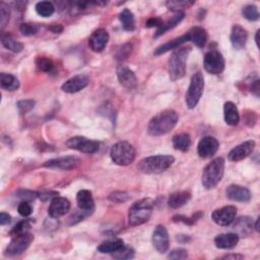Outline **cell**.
<instances>
[{"mask_svg":"<svg viewBox=\"0 0 260 260\" xmlns=\"http://www.w3.org/2000/svg\"><path fill=\"white\" fill-rule=\"evenodd\" d=\"M253 228L252 219L249 217H241L238 220H236L233 229L235 233L240 237H247L251 232Z\"/></svg>","mask_w":260,"mask_h":260,"instance_id":"obj_26","label":"cell"},{"mask_svg":"<svg viewBox=\"0 0 260 260\" xmlns=\"http://www.w3.org/2000/svg\"><path fill=\"white\" fill-rule=\"evenodd\" d=\"M109 200L116 203H124L130 200V196L123 191H115L110 194Z\"/></svg>","mask_w":260,"mask_h":260,"instance_id":"obj_44","label":"cell"},{"mask_svg":"<svg viewBox=\"0 0 260 260\" xmlns=\"http://www.w3.org/2000/svg\"><path fill=\"white\" fill-rule=\"evenodd\" d=\"M184 17H185L184 12H178V13H176L174 15V17H172L170 20H168L167 22H164L162 27L157 29L156 34L154 35V38H159L160 36H162L166 32H168V30H170L171 29L175 28L177 25H179L183 21Z\"/></svg>","mask_w":260,"mask_h":260,"instance_id":"obj_30","label":"cell"},{"mask_svg":"<svg viewBox=\"0 0 260 260\" xmlns=\"http://www.w3.org/2000/svg\"><path fill=\"white\" fill-rule=\"evenodd\" d=\"M18 210H19V213H20L21 216H23V217H29L30 215V213H32L33 208H32V205L29 204V202H22L19 204Z\"/></svg>","mask_w":260,"mask_h":260,"instance_id":"obj_47","label":"cell"},{"mask_svg":"<svg viewBox=\"0 0 260 260\" xmlns=\"http://www.w3.org/2000/svg\"><path fill=\"white\" fill-rule=\"evenodd\" d=\"M112 255L116 259H131L134 257V250L131 247H127L124 245L123 248H121Z\"/></svg>","mask_w":260,"mask_h":260,"instance_id":"obj_43","label":"cell"},{"mask_svg":"<svg viewBox=\"0 0 260 260\" xmlns=\"http://www.w3.org/2000/svg\"><path fill=\"white\" fill-rule=\"evenodd\" d=\"M70 209V202L65 197L56 196L51 201L48 208V215L52 219H59L65 216Z\"/></svg>","mask_w":260,"mask_h":260,"instance_id":"obj_16","label":"cell"},{"mask_svg":"<svg viewBox=\"0 0 260 260\" xmlns=\"http://www.w3.org/2000/svg\"><path fill=\"white\" fill-rule=\"evenodd\" d=\"M172 144L175 149L186 152L191 146V137L188 133H179L173 137Z\"/></svg>","mask_w":260,"mask_h":260,"instance_id":"obj_31","label":"cell"},{"mask_svg":"<svg viewBox=\"0 0 260 260\" xmlns=\"http://www.w3.org/2000/svg\"><path fill=\"white\" fill-rule=\"evenodd\" d=\"M36 11L43 18H48L55 11V6L52 2L49 1H40L36 4Z\"/></svg>","mask_w":260,"mask_h":260,"instance_id":"obj_37","label":"cell"},{"mask_svg":"<svg viewBox=\"0 0 260 260\" xmlns=\"http://www.w3.org/2000/svg\"><path fill=\"white\" fill-rule=\"evenodd\" d=\"M220 143L212 136H205L198 143L197 152L202 159H209L217 154L219 150Z\"/></svg>","mask_w":260,"mask_h":260,"instance_id":"obj_14","label":"cell"},{"mask_svg":"<svg viewBox=\"0 0 260 260\" xmlns=\"http://www.w3.org/2000/svg\"><path fill=\"white\" fill-rule=\"evenodd\" d=\"M187 34L189 36V41L193 42L197 47H204L207 42V33L203 28L193 27L188 30Z\"/></svg>","mask_w":260,"mask_h":260,"instance_id":"obj_27","label":"cell"},{"mask_svg":"<svg viewBox=\"0 0 260 260\" xmlns=\"http://www.w3.org/2000/svg\"><path fill=\"white\" fill-rule=\"evenodd\" d=\"M36 65L39 70L46 73H53L55 71L54 62L47 57H38L36 59Z\"/></svg>","mask_w":260,"mask_h":260,"instance_id":"obj_36","label":"cell"},{"mask_svg":"<svg viewBox=\"0 0 260 260\" xmlns=\"http://www.w3.org/2000/svg\"><path fill=\"white\" fill-rule=\"evenodd\" d=\"M152 210H154V202L149 198H144L129 208L128 212V223L130 226H140L149 221Z\"/></svg>","mask_w":260,"mask_h":260,"instance_id":"obj_4","label":"cell"},{"mask_svg":"<svg viewBox=\"0 0 260 260\" xmlns=\"http://www.w3.org/2000/svg\"><path fill=\"white\" fill-rule=\"evenodd\" d=\"M131 50H132V46L130 44H125L123 47L121 48V50H119V52L117 53V59L118 60L126 59L129 53H131Z\"/></svg>","mask_w":260,"mask_h":260,"instance_id":"obj_49","label":"cell"},{"mask_svg":"<svg viewBox=\"0 0 260 260\" xmlns=\"http://www.w3.org/2000/svg\"><path fill=\"white\" fill-rule=\"evenodd\" d=\"M174 162L172 156H152L143 159L137 165V169L144 174H160L169 169Z\"/></svg>","mask_w":260,"mask_h":260,"instance_id":"obj_3","label":"cell"},{"mask_svg":"<svg viewBox=\"0 0 260 260\" xmlns=\"http://www.w3.org/2000/svg\"><path fill=\"white\" fill-rule=\"evenodd\" d=\"M226 195L230 201L246 203L251 201V192L246 187L232 184L226 189Z\"/></svg>","mask_w":260,"mask_h":260,"instance_id":"obj_20","label":"cell"},{"mask_svg":"<svg viewBox=\"0 0 260 260\" xmlns=\"http://www.w3.org/2000/svg\"><path fill=\"white\" fill-rule=\"evenodd\" d=\"M240 237L236 233L220 234L215 238L216 247L219 249H233L237 246Z\"/></svg>","mask_w":260,"mask_h":260,"instance_id":"obj_23","label":"cell"},{"mask_svg":"<svg viewBox=\"0 0 260 260\" xmlns=\"http://www.w3.org/2000/svg\"><path fill=\"white\" fill-rule=\"evenodd\" d=\"M30 228V225H29V222L28 220H24L22 222H20L17 226H15L11 232H10V235L13 237V236H17V235H20V234H25V233H28L29 230Z\"/></svg>","mask_w":260,"mask_h":260,"instance_id":"obj_41","label":"cell"},{"mask_svg":"<svg viewBox=\"0 0 260 260\" xmlns=\"http://www.w3.org/2000/svg\"><path fill=\"white\" fill-rule=\"evenodd\" d=\"M48 29L54 34H60V33H62V30H63V27L60 24H53L52 26L48 27Z\"/></svg>","mask_w":260,"mask_h":260,"instance_id":"obj_53","label":"cell"},{"mask_svg":"<svg viewBox=\"0 0 260 260\" xmlns=\"http://www.w3.org/2000/svg\"><path fill=\"white\" fill-rule=\"evenodd\" d=\"M225 58L223 54L216 50L211 49L209 50L203 59V66L204 69L210 74H220L225 69Z\"/></svg>","mask_w":260,"mask_h":260,"instance_id":"obj_9","label":"cell"},{"mask_svg":"<svg viewBox=\"0 0 260 260\" xmlns=\"http://www.w3.org/2000/svg\"><path fill=\"white\" fill-rule=\"evenodd\" d=\"M33 241H34V236L29 232L13 236L4 251V255L7 257L19 256L23 254L29 247Z\"/></svg>","mask_w":260,"mask_h":260,"instance_id":"obj_8","label":"cell"},{"mask_svg":"<svg viewBox=\"0 0 260 260\" xmlns=\"http://www.w3.org/2000/svg\"><path fill=\"white\" fill-rule=\"evenodd\" d=\"M191 51L189 47H179L173 50L171 57L168 61V72L172 82L184 78L186 73V61Z\"/></svg>","mask_w":260,"mask_h":260,"instance_id":"obj_2","label":"cell"},{"mask_svg":"<svg viewBox=\"0 0 260 260\" xmlns=\"http://www.w3.org/2000/svg\"><path fill=\"white\" fill-rule=\"evenodd\" d=\"M39 196H40V198H42V200H43L44 202H46V201H47V200H48V198H52V200H53V198H54V197L58 196V193H55V192H49V193H42V194H40Z\"/></svg>","mask_w":260,"mask_h":260,"instance_id":"obj_54","label":"cell"},{"mask_svg":"<svg viewBox=\"0 0 260 260\" xmlns=\"http://www.w3.org/2000/svg\"><path fill=\"white\" fill-rule=\"evenodd\" d=\"M17 196L19 198H21V200L23 202H32V201H35L36 198L39 196V193L37 192H34V191H30V190H20L18 191L17 193Z\"/></svg>","mask_w":260,"mask_h":260,"instance_id":"obj_46","label":"cell"},{"mask_svg":"<svg viewBox=\"0 0 260 260\" xmlns=\"http://www.w3.org/2000/svg\"><path fill=\"white\" fill-rule=\"evenodd\" d=\"M203 89H204L203 75L201 71H198L192 75L189 87L186 91L185 103L187 108L189 109L195 108L197 104L201 101V98L203 94Z\"/></svg>","mask_w":260,"mask_h":260,"instance_id":"obj_7","label":"cell"},{"mask_svg":"<svg viewBox=\"0 0 260 260\" xmlns=\"http://www.w3.org/2000/svg\"><path fill=\"white\" fill-rule=\"evenodd\" d=\"M202 211H197L196 213H194V215L191 217V218H186L184 216H174L173 217V221L175 223H183L185 225H188V226H192L194 225L198 220H200L201 218H202Z\"/></svg>","mask_w":260,"mask_h":260,"instance_id":"obj_39","label":"cell"},{"mask_svg":"<svg viewBox=\"0 0 260 260\" xmlns=\"http://www.w3.org/2000/svg\"><path fill=\"white\" fill-rule=\"evenodd\" d=\"M151 241L152 245L159 253H166L169 249V234L167 229L162 225L157 226L152 233Z\"/></svg>","mask_w":260,"mask_h":260,"instance_id":"obj_15","label":"cell"},{"mask_svg":"<svg viewBox=\"0 0 260 260\" xmlns=\"http://www.w3.org/2000/svg\"><path fill=\"white\" fill-rule=\"evenodd\" d=\"M225 173V160L223 158L213 159L203 170L202 182L204 188H215L222 181Z\"/></svg>","mask_w":260,"mask_h":260,"instance_id":"obj_5","label":"cell"},{"mask_svg":"<svg viewBox=\"0 0 260 260\" xmlns=\"http://www.w3.org/2000/svg\"><path fill=\"white\" fill-rule=\"evenodd\" d=\"M187 257H188L187 251L182 248L174 249L169 253V255H168V258L169 259H186Z\"/></svg>","mask_w":260,"mask_h":260,"instance_id":"obj_48","label":"cell"},{"mask_svg":"<svg viewBox=\"0 0 260 260\" xmlns=\"http://www.w3.org/2000/svg\"><path fill=\"white\" fill-rule=\"evenodd\" d=\"M242 15L244 19H246L247 21L250 22H255L259 19V12L258 8L255 5L248 4L246 6H244L242 9Z\"/></svg>","mask_w":260,"mask_h":260,"instance_id":"obj_38","label":"cell"},{"mask_svg":"<svg viewBox=\"0 0 260 260\" xmlns=\"http://www.w3.org/2000/svg\"><path fill=\"white\" fill-rule=\"evenodd\" d=\"M179 115L174 110H165L157 114L147 125V132L151 136H161L169 133L177 125Z\"/></svg>","mask_w":260,"mask_h":260,"instance_id":"obj_1","label":"cell"},{"mask_svg":"<svg viewBox=\"0 0 260 260\" xmlns=\"http://www.w3.org/2000/svg\"><path fill=\"white\" fill-rule=\"evenodd\" d=\"M81 165V160L74 156L60 157L56 159L49 160L43 164V167L49 168V169H59L63 171L73 170Z\"/></svg>","mask_w":260,"mask_h":260,"instance_id":"obj_11","label":"cell"},{"mask_svg":"<svg viewBox=\"0 0 260 260\" xmlns=\"http://www.w3.org/2000/svg\"><path fill=\"white\" fill-rule=\"evenodd\" d=\"M222 258L223 259H243L244 256L238 255V254H231V255H226V256H224Z\"/></svg>","mask_w":260,"mask_h":260,"instance_id":"obj_56","label":"cell"},{"mask_svg":"<svg viewBox=\"0 0 260 260\" xmlns=\"http://www.w3.org/2000/svg\"><path fill=\"white\" fill-rule=\"evenodd\" d=\"M11 222V217L6 212H1L0 213V225L5 226L8 225Z\"/></svg>","mask_w":260,"mask_h":260,"instance_id":"obj_52","label":"cell"},{"mask_svg":"<svg viewBox=\"0 0 260 260\" xmlns=\"http://www.w3.org/2000/svg\"><path fill=\"white\" fill-rule=\"evenodd\" d=\"M164 21L161 18H150L146 21L145 23V27L146 28H157L160 29L163 25Z\"/></svg>","mask_w":260,"mask_h":260,"instance_id":"obj_50","label":"cell"},{"mask_svg":"<svg viewBox=\"0 0 260 260\" xmlns=\"http://www.w3.org/2000/svg\"><path fill=\"white\" fill-rule=\"evenodd\" d=\"M9 20H10V8L6 3L1 2L0 3V25H1L2 29L7 26Z\"/></svg>","mask_w":260,"mask_h":260,"instance_id":"obj_40","label":"cell"},{"mask_svg":"<svg viewBox=\"0 0 260 260\" xmlns=\"http://www.w3.org/2000/svg\"><path fill=\"white\" fill-rule=\"evenodd\" d=\"M110 157L113 163L118 166H128L134 162L136 151L131 144L119 142L111 147Z\"/></svg>","mask_w":260,"mask_h":260,"instance_id":"obj_6","label":"cell"},{"mask_svg":"<svg viewBox=\"0 0 260 260\" xmlns=\"http://www.w3.org/2000/svg\"><path fill=\"white\" fill-rule=\"evenodd\" d=\"M193 4H195V1H189V0H169L166 2L168 9L175 11L176 13L183 12V10L190 8Z\"/></svg>","mask_w":260,"mask_h":260,"instance_id":"obj_35","label":"cell"},{"mask_svg":"<svg viewBox=\"0 0 260 260\" xmlns=\"http://www.w3.org/2000/svg\"><path fill=\"white\" fill-rule=\"evenodd\" d=\"M255 145L256 144L254 141H247L243 143L229 152L228 158L231 162H240L252 154Z\"/></svg>","mask_w":260,"mask_h":260,"instance_id":"obj_17","label":"cell"},{"mask_svg":"<svg viewBox=\"0 0 260 260\" xmlns=\"http://www.w3.org/2000/svg\"><path fill=\"white\" fill-rule=\"evenodd\" d=\"M249 89L252 94H254L256 97H259V90H260V86H259V80L256 79L255 81H253L250 86H249Z\"/></svg>","mask_w":260,"mask_h":260,"instance_id":"obj_51","label":"cell"},{"mask_svg":"<svg viewBox=\"0 0 260 260\" xmlns=\"http://www.w3.org/2000/svg\"><path fill=\"white\" fill-rule=\"evenodd\" d=\"M117 78L120 85L129 91H134L139 87L136 75L125 65H119L117 67Z\"/></svg>","mask_w":260,"mask_h":260,"instance_id":"obj_13","label":"cell"},{"mask_svg":"<svg viewBox=\"0 0 260 260\" xmlns=\"http://www.w3.org/2000/svg\"><path fill=\"white\" fill-rule=\"evenodd\" d=\"M1 43L7 50L14 53H19L24 49V45L8 33L1 34Z\"/></svg>","mask_w":260,"mask_h":260,"instance_id":"obj_32","label":"cell"},{"mask_svg":"<svg viewBox=\"0 0 260 260\" xmlns=\"http://www.w3.org/2000/svg\"><path fill=\"white\" fill-rule=\"evenodd\" d=\"M186 42H189V36L188 34H184L181 37H178V38H175L169 42H167L161 46H159V47L156 49L155 51V55L159 56V55H162V54H165L167 52H169L171 50H175L177 48H179L180 46L182 44H184Z\"/></svg>","mask_w":260,"mask_h":260,"instance_id":"obj_25","label":"cell"},{"mask_svg":"<svg viewBox=\"0 0 260 260\" xmlns=\"http://www.w3.org/2000/svg\"><path fill=\"white\" fill-rule=\"evenodd\" d=\"M76 202L81 210L87 212V215H91L95 210V202L91 192L87 189L80 190L76 194Z\"/></svg>","mask_w":260,"mask_h":260,"instance_id":"obj_21","label":"cell"},{"mask_svg":"<svg viewBox=\"0 0 260 260\" xmlns=\"http://www.w3.org/2000/svg\"><path fill=\"white\" fill-rule=\"evenodd\" d=\"M88 83L89 81L87 75H84V74L75 75L73 76V78L67 80L62 85V87H61V89L67 94H75V93H79V91L83 90L85 87H87Z\"/></svg>","mask_w":260,"mask_h":260,"instance_id":"obj_19","label":"cell"},{"mask_svg":"<svg viewBox=\"0 0 260 260\" xmlns=\"http://www.w3.org/2000/svg\"><path fill=\"white\" fill-rule=\"evenodd\" d=\"M66 145L71 148L79 150L84 154H95L100 148V144L96 141H91L84 136H73L66 142Z\"/></svg>","mask_w":260,"mask_h":260,"instance_id":"obj_10","label":"cell"},{"mask_svg":"<svg viewBox=\"0 0 260 260\" xmlns=\"http://www.w3.org/2000/svg\"><path fill=\"white\" fill-rule=\"evenodd\" d=\"M20 30H21V33L24 36L29 37V36H34V35H36L38 33L39 27L37 25H34V24L25 23V24H22L21 25Z\"/></svg>","mask_w":260,"mask_h":260,"instance_id":"obj_42","label":"cell"},{"mask_svg":"<svg viewBox=\"0 0 260 260\" xmlns=\"http://www.w3.org/2000/svg\"><path fill=\"white\" fill-rule=\"evenodd\" d=\"M224 118L225 122L230 126L238 125L240 115L237 106L233 102H227L224 105Z\"/></svg>","mask_w":260,"mask_h":260,"instance_id":"obj_24","label":"cell"},{"mask_svg":"<svg viewBox=\"0 0 260 260\" xmlns=\"http://www.w3.org/2000/svg\"><path fill=\"white\" fill-rule=\"evenodd\" d=\"M191 200V193L188 191H178L172 193L168 200V205L171 208H179L185 205Z\"/></svg>","mask_w":260,"mask_h":260,"instance_id":"obj_28","label":"cell"},{"mask_svg":"<svg viewBox=\"0 0 260 260\" xmlns=\"http://www.w3.org/2000/svg\"><path fill=\"white\" fill-rule=\"evenodd\" d=\"M176 239H177V241H179L180 243H187V242H189L191 239H190V237L189 236H186V235H178L177 237H176Z\"/></svg>","mask_w":260,"mask_h":260,"instance_id":"obj_55","label":"cell"},{"mask_svg":"<svg viewBox=\"0 0 260 260\" xmlns=\"http://www.w3.org/2000/svg\"><path fill=\"white\" fill-rule=\"evenodd\" d=\"M254 228H255V231H256V232H259V219H257V220H256Z\"/></svg>","mask_w":260,"mask_h":260,"instance_id":"obj_57","label":"cell"},{"mask_svg":"<svg viewBox=\"0 0 260 260\" xmlns=\"http://www.w3.org/2000/svg\"><path fill=\"white\" fill-rule=\"evenodd\" d=\"M0 86L6 90H15L20 87V82L14 75L2 72L0 73Z\"/></svg>","mask_w":260,"mask_h":260,"instance_id":"obj_33","label":"cell"},{"mask_svg":"<svg viewBox=\"0 0 260 260\" xmlns=\"http://www.w3.org/2000/svg\"><path fill=\"white\" fill-rule=\"evenodd\" d=\"M124 247V242L122 239H112L105 241L98 246V251L103 254H113Z\"/></svg>","mask_w":260,"mask_h":260,"instance_id":"obj_29","label":"cell"},{"mask_svg":"<svg viewBox=\"0 0 260 260\" xmlns=\"http://www.w3.org/2000/svg\"><path fill=\"white\" fill-rule=\"evenodd\" d=\"M119 20L122 24V27L125 30H128V32H132L135 29V19H134V14L132 11L129 9L125 8L122 10L119 14Z\"/></svg>","mask_w":260,"mask_h":260,"instance_id":"obj_34","label":"cell"},{"mask_svg":"<svg viewBox=\"0 0 260 260\" xmlns=\"http://www.w3.org/2000/svg\"><path fill=\"white\" fill-rule=\"evenodd\" d=\"M237 216V207L234 205H227L218 208L212 212L211 220L219 226H230L234 223Z\"/></svg>","mask_w":260,"mask_h":260,"instance_id":"obj_12","label":"cell"},{"mask_svg":"<svg viewBox=\"0 0 260 260\" xmlns=\"http://www.w3.org/2000/svg\"><path fill=\"white\" fill-rule=\"evenodd\" d=\"M231 44L236 50H241L245 47L248 41V33L247 30L239 25H235L232 28L231 36H230Z\"/></svg>","mask_w":260,"mask_h":260,"instance_id":"obj_22","label":"cell"},{"mask_svg":"<svg viewBox=\"0 0 260 260\" xmlns=\"http://www.w3.org/2000/svg\"><path fill=\"white\" fill-rule=\"evenodd\" d=\"M109 34L105 29H98L88 39L89 48L94 52H102L108 44Z\"/></svg>","mask_w":260,"mask_h":260,"instance_id":"obj_18","label":"cell"},{"mask_svg":"<svg viewBox=\"0 0 260 260\" xmlns=\"http://www.w3.org/2000/svg\"><path fill=\"white\" fill-rule=\"evenodd\" d=\"M35 105H36V103L33 100H23V101L18 102V104H17L19 112L21 114H26L29 111H32L34 109Z\"/></svg>","mask_w":260,"mask_h":260,"instance_id":"obj_45","label":"cell"},{"mask_svg":"<svg viewBox=\"0 0 260 260\" xmlns=\"http://www.w3.org/2000/svg\"><path fill=\"white\" fill-rule=\"evenodd\" d=\"M259 30H257L256 32V36H255V42H256V45L258 46L259 45Z\"/></svg>","mask_w":260,"mask_h":260,"instance_id":"obj_58","label":"cell"}]
</instances>
